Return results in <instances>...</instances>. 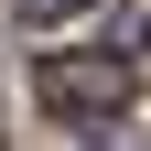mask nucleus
<instances>
[{
  "label": "nucleus",
  "mask_w": 151,
  "mask_h": 151,
  "mask_svg": "<svg viewBox=\"0 0 151 151\" xmlns=\"http://www.w3.org/2000/svg\"><path fill=\"white\" fill-rule=\"evenodd\" d=\"M22 22H65V11H86V0H11Z\"/></svg>",
  "instance_id": "nucleus-3"
},
{
  "label": "nucleus",
  "mask_w": 151,
  "mask_h": 151,
  "mask_svg": "<svg viewBox=\"0 0 151 151\" xmlns=\"http://www.w3.org/2000/svg\"><path fill=\"white\" fill-rule=\"evenodd\" d=\"M32 97H43V119H65V129H108L129 97H140V65H119V54H43V65H32Z\"/></svg>",
  "instance_id": "nucleus-1"
},
{
  "label": "nucleus",
  "mask_w": 151,
  "mask_h": 151,
  "mask_svg": "<svg viewBox=\"0 0 151 151\" xmlns=\"http://www.w3.org/2000/svg\"><path fill=\"white\" fill-rule=\"evenodd\" d=\"M140 54H151V0H129L119 11V65H140Z\"/></svg>",
  "instance_id": "nucleus-2"
}]
</instances>
